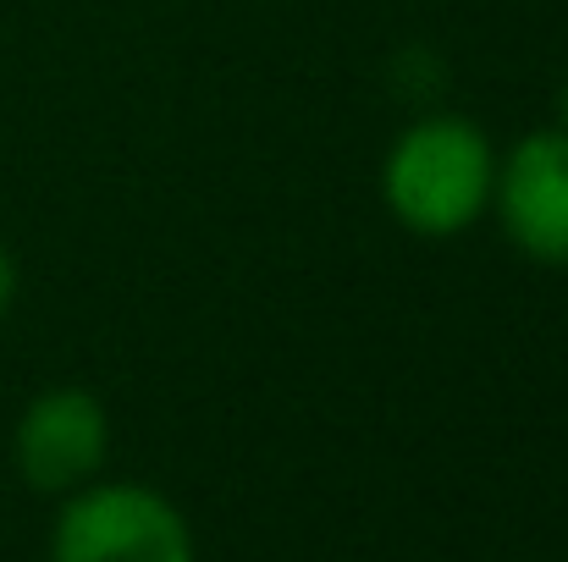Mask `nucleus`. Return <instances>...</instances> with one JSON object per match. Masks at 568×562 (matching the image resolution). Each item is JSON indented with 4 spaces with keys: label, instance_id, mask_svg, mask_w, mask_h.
<instances>
[{
    "label": "nucleus",
    "instance_id": "4",
    "mask_svg": "<svg viewBox=\"0 0 568 562\" xmlns=\"http://www.w3.org/2000/svg\"><path fill=\"white\" fill-rule=\"evenodd\" d=\"M491 215L525 259L568 270V127H536L497 155Z\"/></svg>",
    "mask_w": 568,
    "mask_h": 562
},
{
    "label": "nucleus",
    "instance_id": "6",
    "mask_svg": "<svg viewBox=\"0 0 568 562\" xmlns=\"http://www.w3.org/2000/svg\"><path fill=\"white\" fill-rule=\"evenodd\" d=\"M558 111H564V127H568V78H564V94H558Z\"/></svg>",
    "mask_w": 568,
    "mask_h": 562
},
{
    "label": "nucleus",
    "instance_id": "1",
    "mask_svg": "<svg viewBox=\"0 0 568 562\" xmlns=\"http://www.w3.org/2000/svg\"><path fill=\"white\" fill-rule=\"evenodd\" d=\"M491 183L497 150L469 116H419L381 161V198L392 221L430 243L469 232L491 210Z\"/></svg>",
    "mask_w": 568,
    "mask_h": 562
},
{
    "label": "nucleus",
    "instance_id": "5",
    "mask_svg": "<svg viewBox=\"0 0 568 562\" xmlns=\"http://www.w3.org/2000/svg\"><path fill=\"white\" fill-rule=\"evenodd\" d=\"M17 287H22V270H17V254L0 243V320L11 315V304H17Z\"/></svg>",
    "mask_w": 568,
    "mask_h": 562
},
{
    "label": "nucleus",
    "instance_id": "2",
    "mask_svg": "<svg viewBox=\"0 0 568 562\" xmlns=\"http://www.w3.org/2000/svg\"><path fill=\"white\" fill-rule=\"evenodd\" d=\"M50 562H199L183 508L144 480H89L61 497Z\"/></svg>",
    "mask_w": 568,
    "mask_h": 562
},
{
    "label": "nucleus",
    "instance_id": "3",
    "mask_svg": "<svg viewBox=\"0 0 568 562\" xmlns=\"http://www.w3.org/2000/svg\"><path fill=\"white\" fill-rule=\"evenodd\" d=\"M111 458V408L89 386H44L11 430V463L28 491L67 497L100 480Z\"/></svg>",
    "mask_w": 568,
    "mask_h": 562
}]
</instances>
